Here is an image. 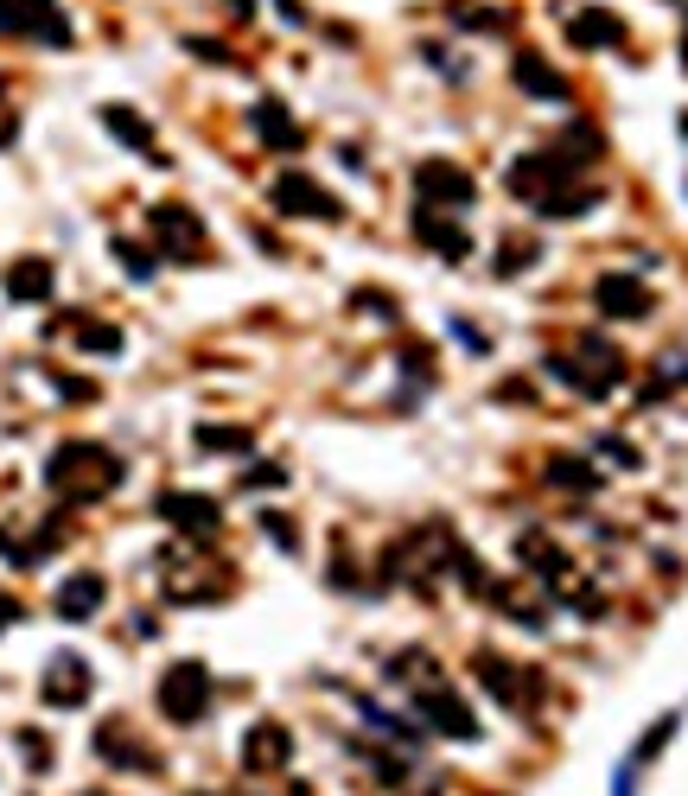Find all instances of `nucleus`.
I'll list each match as a JSON object with an SVG mask.
<instances>
[{"instance_id": "1", "label": "nucleus", "mask_w": 688, "mask_h": 796, "mask_svg": "<svg viewBox=\"0 0 688 796\" xmlns=\"http://www.w3.org/2000/svg\"><path fill=\"white\" fill-rule=\"evenodd\" d=\"M45 485L64 497V504H96L109 490L122 485V459L109 453V446H90V440H71V446H58L45 465Z\"/></svg>"}, {"instance_id": "2", "label": "nucleus", "mask_w": 688, "mask_h": 796, "mask_svg": "<svg viewBox=\"0 0 688 796\" xmlns=\"http://www.w3.org/2000/svg\"><path fill=\"white\" fill-rule=\"evenodd\" d=\"M548 376H561V383L574 389V395H612L618 389V376H625V358L612 351V344H599V338H586L574 358H548Z\"/></svg>"}, {"instance_id": "3", "label": "nucleus", "mask_w": 688, "mask_h": 796, "mask_svg": "<svg viewBox=\"0 0 688 796\" xmlns=\"http://www.w3.org/2000/svg\"><path fill=\"white\" fill-rule=\"evenodd\" d=\"M472 675H479L484 694H497L510 714H530L535 701H542V675L523 663H510V657H497V650H479L472 657Z\"/></svg>"}, {"instance_id": "4", "label": "nucleus", "mask_w": 688, "mask_h": 796, "mask_svg": "<svg viewBox=\"0 0 688 796\" xmlns=\"http://www.w3.org/2000/svg\"><path fill=\"white\" fill-rule=\"evenodd\" d=\"M160 714L173 720V726H198L210 714V669L192 663V657L166 669L160 675Z\"/></svg>"}, {"instance_id": "5", "label": "nucleus", "mask_w": 688, "mask_h": 796, "mask_svg": "<svg viewBox=\"0 0 688 796\" xmlns=\"http://www.w3.org/2000/svg\"><path fill=\"white\" fill-rule=\"evenodd\" d=\"M268 198H275L280 217H326V224H338V217H345V205H338V198H331L319 179H306V173H280Z\"/></svg>"}, {"instance_id": "6", "label": "nucleus", "mask_w": 688, "mask_h": 796, "mask_svg": "<svg viewBox=\"0 0 688 796\" xmlns=\"http://www.w3.org/2000/svg\"><path fill=\"white\" fill-rule=\"evenodd\" d=\"M414 192H421V205L428 210H465L472 198H479L472 173H459L453 159H428V166L414 173Z\"/></svg>"}, {"instance_id": "7", "label": "nucleus", "mask_w": 688, "mask_h": 796, "mask_svg": "<svg viewBox=\"0 0 688 796\" xmlns=\"http://www.w3.org/2000/svg\"><path fill=\"white\" fill-rule=\"evenodd\" d=\"M414 707H421V720H428L433 733H446V740H479L472 707H465L459 694H446L440 682H421V689H414Z\"/></svg>"}, {"instance_id": "8", "label": "nucleus", "mask_w": 688, "mask_h": 796, "mask_svg": "<svg viewBox=\"0 0 688 796\" xmlns=\"http://www.w3.org/2000/svg\"><path fill=\"white\" fill-rule=\"evenodd\" d=\"M153 236L173 261H204V224L185 205H153Z\"/></svg>"}, {"instance_id": "9", "label": "nucleus", "mask_w": 688, "mask_h": 796, "mask_svg": "<svg viewBox=\"0 0 688 796\" xmlns=\"http://www.w3.org/2000/svg\"><path fill=\"white\" fill-rule=\"evenodd\" d=\"M0 27L7 32H25V39H45V45H64L71 27L51 0H0Z\"/></svg>"}, {"instance_id": "10", "label": "nucleus", "mask_w": 688, "mask_h": 796, "mask_svg": "<svg viewBox=\"0 0 688 796\" xmlns=\"http://www.w3.org/2000/svg\"><path fill=\"white\" fill-rule=\"evenodd\" d=\"M90 689H96V675H90V663H83V657H51L45 682H39L45 707H83V701H90Z\"/></svg>"}, {"instance_id": "11", "label": "nucleus", "mask_w": 688, "mask_h": 796, "mask_svg": "<svg viewBox=\"0 0 688 796\" xmlns=\"http://www.w3.org/2000/svg\"><path fill=\"white\" fill-rule=\"evenodd\" d=\"M287 758H294V733L280 726V720H255L249 740H243V771H287Z\"/></svg>"}, {"instance_id": "12", "label": "nucleus", "mask_w": 688, "mask_h": 796, "mask_svg": "<svg viewBox=\"0 0 688 796\" xmlns=\"http://www.w3.org/2000/svg\"><path fill=\"white\" fill-rule=\"evenodd\" d=\"M160 516H166L173 529H185V536H217V529H224V510H217L210 497H198V490H166V497H160Z\"/></svg>"}, {"instance_id": "13", "label": "nucleus", "mask_w": 688, "mask_h": 796, "mask_svg": "<svg viewBox=\"0 0 688 796\" xmlns=\"http://www.w3.org/2000/svg\"><path fill=\"white\" fill-rule=\"evenodd\" d=\"M593 307L612 312V319H644L657 300H650V287L637 281V275H599L593 281Z\"/></svg>"}, {"instance_id": "14", "label": "nucleus", "mask_w": 688, "mask_h": 796, "mask_svg": "<svg viewBox=\"0 0 688 796\" xmlns=\"http://www.w3.org/2000/svg\"><path fill=\"white\" fill-rule=\"evenodd\" d=\"M51 281H58V275H51V261L45 256H25V261L7 268V300H13V307H45Z\"/></svg>"}, {"instance_id": "15", "label": "nucleus", "mask_w": 688, "mask_h": 796, "mask_svg": "<svg viewBox=\"0 0 688 796\" xmlns=\"http://www.w3.org/2000/svg\"><path fill=\"white\" fill-rule=\"evenodd\" d=\"M414 236H421L428 249H440L446 261H465V256H472V236L459 230L453 217H440V210H428V205L414 210Z\"/></svg>"}, {"instance_id": "16", "label": "nucleus", "mask_w": 688, "mask_h": 796, "mask_svg": "<svg viewBox=\"0 0 688 796\" xmlns=\"http://www.w3.org/2000/svg\"><path fill=\"white\" fill-rule=\"evenodd\" d=\"M102 592H109V580H102V573H71V580L58 587V618H71V624L96 618V612H102Z\"/></svg>"}, {"instance_id": "17", "label": "nucleus", "mask_w": 688, "mask_h": 796, "mask_svg": "<svg viewBox=\"0 0 688 796\" xmlns=\"http://www.w3.org/2000/svg\"><path fill=\"white\" fill-rule=\"evenodd\" d=\"M96 752H102V758H115L122 771H153V752L134 740V733H127L122 720H109V726L96 733Z\"/></svg>"}, {"instance_id": "18", "label": "nucleus", "mask_w": 688, "mask_h": 796, "mask_svg": "<svg viewBox=\"0 0 688 796\" xmlns=\"http://www.w3.org/2000/svg\"><path fill=\"white\" fill-rule=\"evenodd\" d=\"M516 83H523L530 96H548V103H567V96H574V90H567V77H561L555 64H542L535 52L516 58Z\"/></svg>"}, {"instance_id": "19", "label": "nucleus", "mask_w": 688, "mask_h": 796, "mask_svg": "<svg viewBox=\"0 0 688 796\" xmlns=\"http://www.w3.org/2000/svg\"><path fill=\"white\" fill-rule=\"evenodd\" d=\"M567 32H574V45H625V20H618V13H606V7L581 13Z\"/></svg>"}, {"instance_id": "20", "label": "nucleus", "mask_w": 688, "mask_h": 796, "mask_svg": "<svg viewBox=\"0 0 688 796\" xmlns=\"http://www.w3.org/2000/svg\"><path fill=\"white\" fill-rule=\"evenodd\" d=\"M102 122H109V134H122V141L134 147V154H147L153 166L166 159V154H160V141H153V128L141 122V115H127V108H102Z\"/></svg>"}, {"instance_id": "21", "label": "nucleus", "mask_w": 688, "mask_h": 796, "mask_svg": "<svg viewBox=\"0 0 688 796\" xmlns=\"http://www.w3.org/2000/svg\"><path fill=\"white\" fill-rule=\"evenodd\" d=\"M255 134H261L268 147H280V154H294V147H300V128L287 122V108H280V103H255Z\"/></svg>"}, {"instance_id": "22", "label": "nucleus", "mask_w": 688, "mask_h": 796, "mask_svg": "<svg viewBox=\"0 0 688 796\" xmlns=\"http://www.w3.org/2000/svg\"><path fill=\"white\" fill-rule=\"evenodd\" d=\"M542 478H548L555 490H599V472H593V459H567V453H561V459H548V472H542Z\"/></svg>"}, {"instance_id": "23", "label": "nucleus", "mask_w": 688, "mask_h": 796, "mask_svg": "<svg viewBox=\"0 0 688 796\" xmlns=\"http://www.w3.org/2000/svg\"><path fill=\"white\" fill-rule=\"evenodd\" d=\"M198 446H204V453H249L255 434H249V427H217V421H204Z\"/></svg>"}, {"instance_id": "24", "label": "nucleus", "mask_w": 688, "mask_h": 796, "mask_svg": "<svg viewBox=\"0 0 688 796\" xmlns=\"http://www.w3.org/2000/svg\"><path fill=\"white\" fill-rule=\"evenodd\" d=\"M76 344H83V351H102V358H115V351H122V332H115V325H96V319H83V325H76Z\"/></svg>"}, {"instance_id": "25", "label": "nucleus", "mask_w": 688, "mask_h": 796, "mask_svg": "<svg viewBox=\"0 0 688 796\" xmlns=\"http://www.w3.org/2000/svg\"><path fill=\"white\" fill-rule=\"evenodd\" d=\"M261 529H268V536H275L280 548H287V555L300 548V529H294V523H287V516H280V510H261Z\"/></svg>"}, {"instance_id": "26", "label": "nucleus", "mask_w": 688, "mask_h": 796, "mask_svg": "<svg viewBox=\"0 0 688 796\" xmlns=\"http://www.w3.org/2000/svg\"><path fill=\"white\" fill-rule=\"evenodd\" d=\"M115 256H122V268L134 275V281H153V261H147V249H134V242H115Z\"/></svg>"}, {"instance_id": "27", "label": "nucleus", "mask_w": 688, "mask_h": 796, "mask_svg": "<svg viewBox=\"0 0 688 796\" xmlns=\"http://www.w3.org/2000/svg\"><path fill=\"white\" fill-rule=\"evenodd\" d=\"M530 261H535V249H530V242H504V261H497V275H523Z\"/></svg>"}, {"instance_id": "28", "label": "nucleus", "mask_w": 688, "mask_h": 796, "mask_svg": "<svg viewBox=\"0 0 688 796\" xmlns=\"http://www.w3.org/2000/svg\"><path fill=\"white\" fill-rule=\"evenodd\" d=\"M20 745H25V758H32V771H51V745L39 733H20Z\"/></svg>"}, {"instance_id": "29", "label": "nucleus", "mask_w": 688, "mask_h": 796, "mask_svg": "<svg viewBox=\"0 0 688 796\" xmlns=\"http://www.w3.org/2000/svg\"><path fill=\"white\" fill-rule=\"evenodd\" d=\"M243 485H249V490H261V485H287V472H280V465H255V472H243Z\"/></svg>"}, {"instance_id": "30", "label": "nucleus", "mask_w": 688, "mask_h": 796, "mask_svg": "<svg viewBox=\"0 0 688 796\" xmlns=\"http://www.w3.org/2000/svg\"><path fill=\"white\" fill-rule=\"evenodd\" d=\"M357 307L377 312V319H396V300H389V293H357Z\"/></svg>"}, {"instance_id": "31", "label": "nucleus", "mask_w": 688, "mask_h": 796, "mask_svg": "<svg viewBox=\"0 0 688 796\" xmlns=\"http://www.w3.org/2000/svg\"><path fill=\"white\" fill-rule=\"evenodd\" d=\"M599 446H606V453H612V459H618V465H637V453H631V446H625V440H618V434H606V440H599Z\"/></svg>"}, {"instance_id": "32", "label": "nucleus", "mask_w": 688, "mask_h": 796, "mask_svg": "<svg viewBox=\"0 0 688 796\" xmlns=\"http://www.w3.org/2000/svg\"><path fill=\"white\" fill-rule=\"evenodd\" d=\"M13 618H20V606H13V599H7V592H0V631H7V624H13Z\"/></svg>"}, {"instance_id": "33", "label": "nucleus", "mask_w": 688, "mask_h": 796, "mask_svg": "<svg viewBox=\"0 0 688 796\" xmlns=\"http://www.w3.org/2000/svg\"><path fill=\"white\" fill-rule=\"evenodd\" d=\"M294 796H312V790H306V784H294Z\"/></svg>"}, {"instance_id": "34", "label": "nucleus", "mask_w": 688, "mask_h": 796, "mask_svg": "<svg viewBox=\"0 0 688 796\" xmlns=\"http://www.w3.org/2000/svg\"><path fill=\"white\" fill-rule=\"evenodd\" d=\"M83 796H102V790H83Z\"/></svg>"}]
</instances>
